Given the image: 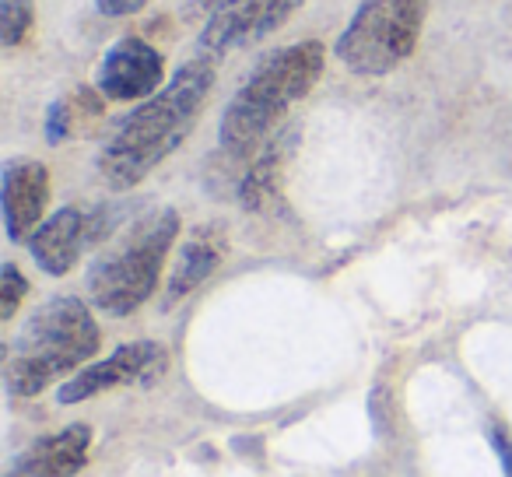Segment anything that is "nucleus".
Returning a JSON list of instances; mask_svg holds the SVG:
<instances>
[{
    "label": "nucleus",
    "instance_id": "nucleus-1",
    "mask_svg": "<svg viewBox=\"0 0 512 477\" xmlns=\"http://www.w3.org/2000/svg\"><path fill=\"white\" fill-rule=\"evenodd\" d=\"M211 88L214 60L200 53L172 74L169 85H162L151 99H144L116 123L99 151L102 179L113 190H130L148 179L151 169H158L186 141L211 99Z\"/></svg>",
    "mask_w": 512,
    "mask_h": 477
},
{
    "label": "nucleus",
    "instance_id": "nucleus-2",
    "mask_svg": "<svg viewBox=\"0 0 512 477\" xmlns=\"http://www.w3.org/2000/svg\"><path fill=\"white\" fill-rule=\"evenodd\" d=\"M323 64H327V50L320 39H302L285 50L267 53L221 116V155L235 165L253 162L288 116V109L316 88V81L323 78Z\"/></svg>",
    "mask_w": 512,
    "mask_h": 477
},
{
    "label": "nucleus",
    "instance_id": "nucleus-3",
    "mask_svg": "<svg viewBox=\"0 0 512 477\" xmlns=\"http://www.w3.org/2000/svg\"><path fill=\"white\" fill-rule=\"evenodd\" d=\"M102 330L92 309L74 295L50 299L22 323L8 351L4 379L15 397H39L71 372H81L95 358Z\"/></svg>",
    "mask_w": 512,
    "mask_h": 477
},
{
    "label": "nucleus",
    "instance_id": "nucleus-4",
    "mask_svg": "<svg viewBox=\"0 0 512 477\" xmlns=\"http://www.w3.org/2000/svg\"><path fill=\"white\" fill-rule=\"evenodd\" d=\"M179 235L176 207H155L130 221L88 267V299L109 316H130L155 295Z\"/></svg>",
    "mask_w": 512,
    "mask_h": 477
},
{
    "label": "nucleus",
    "instance_id": "nucleus-5",
    "mask_svg": "<svg viewBox=\"0 0 512 477\" xmlns=\"http://www.w3.org/2000/svg\"><path fill=\"white\" fill-rule=\"evenodd\" d=\"M425 15L428 0H362L337 36V60L362 78H383L397 71L418 46Z\"/></svg>",
    "mask_w": 512,
    "mask_h": 477
},
{
    "label": "nucleus",
    "instance_id": "nucleus-6",
    "mask_svg": "<svg viewBox=\"0 0 512 477\" xmlns=\"http://www.w3.org/2000/svg\"><path fill=\"white\" fill-rule=\"evenodd\" d=\"M165 369H169V351L158 341L123 344L109 358L88 362L81 372H74L57 390V400L60 404H81V400L120 390V386H148L155 379H162Z\"/></svg>",
    "mask_w": 512,
    "mask_h": 477
},
{
    "label": "nucleus",
    "instance_id": "nucleus-7",
    "mask_svg": "<svg viewBox=\"0 0 512 477\" xmlns=\"http://www.w3.org/2000/svg\"><path fill=\"white\" fill-rule=\"evenodd\" d=\"M302 0H221L200 32V53L211 60L260 43L299 11Z\"/></svg>",
    "mask_w": 512,
    "mask_h": 477
},
{
    "label": "nucleus",
    "instance_id": "nucleus-8",
    "mask_svg": "<svg viewBox=\"0 0 512 477\" xmlns=\"http://www.w3.org/2000/svg\"><path fill=\"white\" fill-rule=\"evenodd\" d=\"M165 85V60L148 39L123 36L102 57L99 88L109 102H144Z\"/></svg>",
    "mask_w": 512,
    "mask_h": 477
},
{
    "label": "nucleus",
    "instance_id": "nucleus-9",
    "mask_svg": "<svg viewBox=\"0 0 512 477\" xmlns=\"http://www.w3.org/2000/svg\"><path fill=\"white\" fill-rule=\"evenodd\" d=\"M4 197V228L11 243H29L32 232L46 221L50 204V169L39 158H11L0 172Z\"/></svg>",
    "mask_w": 512,
    "mask_h": 477
},
{
    "label": "nucleus",
    "instance_id": "nucleus-10",
    "mask_svg": "<svg viewBox=\"0 0 512 477\" xmlns=\"http://www.w3.org/2000/svg\"><path fill=\"white\" fill-rule=\"evenodd\" d=\"M85 250H92V225H88V211H81V207H60L29 239L32 260L50 278L71 274Z\"/></svg>",
    "mask_w": 512,
    "mask_h": 477
},
{
    "label": "nucleus",
    "instance_id": "nucleus-11",
    "mask_svg": "<svg viewBox=\"0 0 512 477\" xmlns=\"http://www.w3.org/2000/svg\"><path fill=\"white\" fill-rule=\"evenodd\" d=\"M228 257V232L214 221L197 225L183 243H179L176 264L169 271L165 281V295H162V309H172L186 299L190 292H197L207 278L221 267V260Z\"/></svg>",
    "mask_w": 512,
    "mask_h": 477
},
{
    "label": "nucleus",
    "instance_id": "nucleus-12",
    "mask_svg": "<svg viewBox=\"0 0 512 477\" xmlns=\"http://www.w3.org/2000/svg\"><path fill=\"white\" fill-rule=\"evenodd\" d=\"M88 453H92V428L67 425L32 442L11 463L8 477H74L78 470H85Z\"/></svg>",
    "mask_w": 512,
    "mask_h": 477
},
{
    "label": "nucleus",
    "instance_id": "nucleus-13",
    "mask_svg": "<svg viewBox=\"0 0 512 477\" xmlns=\"http://www.w3.org/2000/svg\"><path fill=\"white\" fill-rule=\"evenodd\" d=\"M106 102L109 99L99 92V88H88V85L71 88V92H67L64 99L53 102L50 113H46V141L64 144V141H71V137L85 134L92 123L102 120Z\"/></svg>",
    "mask_w": 512,
    "mask_h": 477
},
{
    "label": "nucleus",
    "instance_id": "nucleus-14",
    "mask_svg": "<svg viewBox=\"0 0 512 477\" xmlns=\"http://www.w3.org/2000/svg\"><path fill=\"white\" fill-rule=\"evenodd\" d=\"M288 155V137L274 134L271 141L260 148V155L246 165L239 176V204L246 211H264L281 190V169H285Z\"/></svg>",
    "mask_w": 512,
    "mask_h": 477
},
{
    "label": "nucleus",
    "instance_id": "nucleus-15",
    "mask_svg": "<svg viewBox=\"0 0 512 477\" xmlns=\"http://www.w3.org/2000/svg\"><path fill=\"white\" fill-rule=\"evenodd\" d=\"M36 25V0H0V43L15 50Z\"/></svg>",
    "mask_w": 512,
    "mask_h": 477
},
{
    "label": "nucleus",
    "instance_id": "nucleus-16",
    "mask_svg": "<svg viewBox=\"0 0 512 477\" xmlns=\"http://www.w3.org/2000/svg\"><path fill=\"white\" fill-rule=\"evenodd\" d=\"M25 295H29V281L22 278L15 264H4V271H0V320H11L25 302Z\"/></svg>",
    "mask_w": 512,
    "mask_h": 477
},
{
    "label": "nucleus",
    "instance_id": "nucleus-17",
    "mask_svg": "<svg viewBox=\"0 0 512 477\" xmlns=\"http://www.w3.org/2000/svg\"><path fill=\"white\" fill-rule=\"evenodd\" d=\"M144 4H148V0H95L99 15H106V18H130V15H137Z\"/></svg>",
    "mask_w": 512,
    "mask_h": 477
},
{
    "label": "nucleus",
    "instance_id": "nucleus-18",
    "mask_svg": "<svg viewBox=\"0 0 512 477\" xmlns=\"http://www.w3.org/2000/svg\"><path fill=\"white\" fill-rule=\"evenodd\" d=\"M491 446H495V453H498V460H502V467H505V477H512V439L505 432H491Z\"/></svg>",
    "mask_w": 512,
    "mask_h": 477
},
{
    "label": "nucleus",
    "instance_id": "nucleus-19",
    "mask_svg": "<svg viewBox=\"0 0 512 477\" xmlns=\"http://www.w3.org/2000/svg\"><path fill=\"white\" fill-rule=\"evenodd\" d=\"M193 4H197V0H193ZM218 4H221V0H214V8H218Z\"/></svg>",
    "mask_w": 512,
    "mask_h": 477
}]
</instances>
